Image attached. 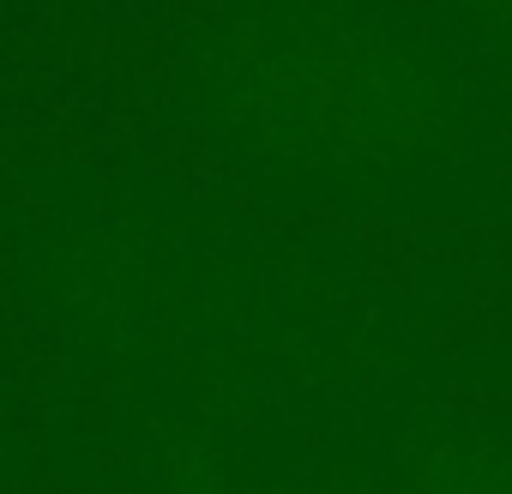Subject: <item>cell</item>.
Masks as SVG:
<instances>
[{
  "label": "cell",
  "instance_id": "1",
  "mask_svg": "<svg viewBox=\"0 0 512 494\" xmlns=\"http://www.w3.org/2000/svg\"><path fill=\"white\" fill-rule=\"evenodd\" d=\"M151 157H157V169H163L169 181H181V187H205V181L217 175V157H211L205 133H193V127H169V133L151 145Z\"/></svg>",
  "mask_w": 512,
  "mask_h": 494
},
{
  "label": "cell",
  "instance_id": "2",
  "mask_svg": "<svg viewBox=\"0 0 512 494\" xmlns=\"http://www.w3.org/2000/svg\"><path fill=\"white\" fill-rule=\"evenodd\" d=\"M416 266H422V247H416L404 229H368V241H362V272H368L374 284L404 290V284L416 278Z\"/></svg>",
  "mask_w": 512,
  "mask_h": 494
},
{
  "label": "cell",
  "instance_id": "3",
  "mask_svg": "<svg viewBox=\"0 0 512 494\" xmlns=\"http://www.w3.org/2000/svg\"><path fill=\"white\" fill-rule=\"evenodd\" d=\"M494 247H500V260H506V266H512V223H506V229H500V241H494Z\"/></svg>",
  "mask_w": 512,
  "mask_h": 494
}]
</instances>
